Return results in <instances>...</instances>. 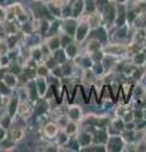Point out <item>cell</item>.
<instances>
[{
    "instance_id": "1",
    "label": "cell",
    "mask_w": 146,
    "mask_h": 152,
    "mask_svg": "<svg viewBox=\"0 0 146 152\" xmlns=\"http://www.w3.org/2000/svg\"><path fill=\"white\" fill-rule=\"evenodd\" d=\"M44 132H46V134L50 138H52L55 134H56V132H57V128H56V125L55 124H47L46 125V128H44Z\"/></svg>"
},
{
    "instance_id": "2",
    "label": "cell",
    "mask_w": 146,
    "mask_h": 152,
    "mask_svg": "<svg viewBox=\"0 0 146 152\" xmlns=\"http://www.w3.org/2000/svg\"><path fill=\"white\" fill-rule=\"evenodd\" d=\"M70 116H71V118H74V119H78L79 116H80V110L76 108L71 109V110H70Z\"/></svg>"
},
{
    "instance_id": "3",
    "label": "cell",
    "mask_w": 146,
    "mask_h": 152,
    "mask_svg": "<svg viewBox=\"0 0 146 152\" xmlns=\"http://www.w3.org/2000/svg\"><path fill=\"white\" fill-rule=\"evenodd\" d=\"M13 136H14L15 139H21V138H22V136H23V132L21 129H17V130H14V132H13Z\"/></svg>"
},
{
    "instance_id": "4",
    "label": "cell",
    "mask_w": 146,
    "mask_h": 152,
    "mask_svg": "<svg viewBox=\"0 0 146 152\" xmlns=\"http://www.w3.org/2000/svg\"><path fill=\"white\" fill-rule=\"evenodd\" d=\"M5 81H7V82L9 84V85H12V84L14 82V81H13V77H10V75H8V76H5Z\"/></svg>"
},
{
    "instance_id": "5",
    "label": "cell",
    "mask_w": 146,
    "mask_h": 152,
    "mask_svg": "<svg viewBox=\"0 0 146 152\" xmlns=\"http://www.w3.org/2000/svg\"><path fill=\"white\" fill-rule=\"evenodd\" d=\"M74 130H75V125H74V124H70L69 128L66 129V132H67V133H71V132H74Z\"/></svg>"
},
{
    "instance_id": "6",
    "label": "cell",
    "mask_w": 146,
    "mask_h": 152,
    "mask_svg": "<svg viewBox=\"0 0 146 152\" xmlns=\"http://www.w3.org/2000/svg\"><path fill=\"white\" fill-rule=\"evenodd\" d=\"M4 46H5V44L3 43V42H0V52H1V53H4V52L7 51V47H4Z\"/></svg>"
},
{
    "instance_id": "7",
    "label": "cell",
    "mask_w": 146,
    "mask_h": 152,
    "mask_svg": "<svg viewBox=\"0 0 146 152\" xmlns=\"http://www.w3.org/2000/svg\"><path fill=\"white\" fill-rule=\"evenodd\" d=\"M57 46H58V42H57V41H56V39H52V46H51L52 48H56Z\"/></svg>"
},
{
    "instance_id": "8",
    "label": "cell",
    "mask_w": 146,
    "mask_h": 152,
    "mask_svg": "<svg viewBox=\"0 0 146 152\" xmlns=\"http://www.w3.org/2000/svg\"><path fill=\"white\" fill-rule=\"evenodd\" d=\"M1 138H3V132L0 130V139H1Z\"/></svg>"
},
{
    "instance_id": "9",
    "label": "cell",
    "mask_w": 146,
    "mask_h": 152,
    "mask_svg": "<svg viewBox=\"0 0 146 152\" xmlns=\"http://www.w3.org/2000/svg\"><path fill=\"white\" fill-rule=\"evenodd\" d=\"M1 17H3V10L0 9V18H1Z\"/></svg>"
}]
</instances>
